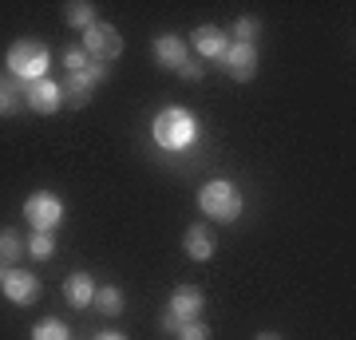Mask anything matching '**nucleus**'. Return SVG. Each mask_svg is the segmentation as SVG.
I'll return each instance as SVG.
<instances>
[{
	"mask_svg": "<svg viewBox=\"0 0 356 340\" xmlns=\"http://www.w3.org/2000/svg\"><path fill=\"white\" fill-rule=\"evenodd\" d=\"M151 135L163 151H175V154L191 151L194 143H198V115L186 111V107H178V103H170V107H163V111L154 115Z\"/></svg>",
	"mask_w": 356,
	"mask_h": 340,
	"instance_id": "obj_1",
	"label": "nucleus"
},
{
	"mask_svg": "<svg viewBox=\"0 0 356 340\" xmlns=\"http://www.w3.org/2000/svg\"><path fill=\"white\" fill-rule=\"evenodd\" d=\"M198 210H202L210 222L229 226V222H238V214H242V190L234 186L229 178H210V182L198 190Z\"/></svg>",
	"mask_w": 356,
	"mask_h": 340,
	"instance_id": "obj_2",
	"label": "nucleus"
},
{
	"mask_svg": "<svg viewBox=\"0 0 356 340\" xmlns=\"http://www.w3.org/2000/svg\"><path fill=\"white\" fill-rule=\"evenodd\" d=\"M48 63H51V56L40 40H16L8 48V76L16 83H24V88L48 76Z\"/></svg>",
	"mask_w": 356,
	"mask_h": 340,
	"instance_id": "obj_3",
	"label": "nucleus"
},
{
	"mask_svg": "<svg viewBox=\"0 0 356 340\" xmlns=\"http://www.w3.org/2000/svg\"><path fill=\"white\" fill-rule=\"evenodd\" d=\"M24 218L32 222L36 234H51L56 226H64V202H60V194H51V190H36L24 202Z\"/></svg>",
	"mask_w": 356,
	"mask_h": 340,
	"instance_id": "obj_4",
	"label": "nucleus"
},
{
	"mask_svg": "<svg viewBox=\"0 0 356 340\" xmlns=\"http://www.w3.org/2000/svg\"><path fill=\"white\" fill-rule=\"evenodd\" d=\"M103 79H107V63H95V60H91V67H83V72H72V76L60 83V88H64V103H72V107H83V103L91 99V91L99 88Z\"/></svg>",
	"mask_w": 356,
	"mask_h": 340,
	"instance_id": "obj_5",
	"label": "nucleus"
},
{
	"mask_svg": "<svg viewBox=\"0 0 356 340\" xmlns=\"http://www.w3.org/2000/svg\"><path fill=\"white\" fill-rule=\"evenodd\" d=\"M79 48L88 51L95 63H111L115 56L123 51V36H119L111 24H99V20H95V24L83 32V44H79Z\"/></svg>",
	"mask_w": 356,
	"mask_h": 340,
	"instance_id": "obj_6",
	"label": "nucleus"
},
{
	"mask_svg": "<svg viewBox=\"0 0 356 340\" xmlns=\"http://www.w3.org/2000/svg\"><path fill=\"white\" fill-rule=\"evenodd\" d=\"M60 103H64V88H60L56 79H48V76L24 88V107H32L36 115H56Z\"/></svg>",
	"mask_w": 356,
	"mask_h": 340,
	"instance_id": "obj_7",
	"label": "nucleus"
},
{
	"mask_svg": "<svg viewBox=\"0 0 356 340\" xmlns=\"http://www.w3.org/2000/svg\"><path fill=\"white\" fill-rule=\"evenodd\" d=\"M218 63H222L238 83H250V79L257 76V51H254V44H234V40H229L226 56H222Z\"/></svg>",
	"mask_w": 356,
	"mask_h": 340,
	"instance_id": "obj_8",
	"label": "nucleus"
},
{
	"mask_svg": "<svg viewBox=\"0 0 356 340\" xmlns=\"http://www.w3.org/2000/svg\"><path fill=\"white\" fill-rule=\"evenodd\" d=\"M202 309H206V297H202L198 285H178V289L170 293V305H166V313L178 316L182 325H186V321H198Z\"/></svg>",
	"mask_w": 356,
	"mask_h": 340,
	"instance_id": "obj_9",
	"label": "nucleus"
},
{
	"mask_svg": "<svg viewBox=\"0 0 356 340\" xmlns=\"http://www.w3.org/2000/svg\"><path fill=\"white\" fill-rule=\"evenodd\" d=\"M0 289H4V297L13 305H32L40 297V281L32 273H24V269H8L0 277Z\"/></svg>",
	"mask_w": 356,
	"mask_h": 340,
	"instance_id": "obj_10",
	"label": "nucleus"
},
{
	"mask_svg": "<svg viewBox=\"0 0 356 340\" xmlns=\"http://www.w3.org/2000/svg\"><path fill=\"white\" fill-rule=\"evenodd\" d=\"M154 60H159V67H170V72H178L182 63L191 60V51H186V40L182 36H159L151 44Z\"/></svg>",
	"mask_w": 356,
	"mask_h": 340,
	"instance_id": "obj_11",
	"label": "nucleus"
},
{
	"mask_svg": "<svg viewBox=\"0 0 356 340\" xmlns=\"http://www.w3.org/2000/svg\"><path fill=\"white\" fill-rule=\"evenodd\" d=\"M226 48H229V36L222 32V28L202 24L198 32H194V51H198L202 60H222V56H226Z\"/></svg>",
	"mask_w": 356,
	"mask_h": 340,
	"instance_id": "obj_12",
	"label": "nucleus"
},
{
	"mask_svg": "<svg viewBox=\"0 0 356 340\" xmlns=\"http://www.w3.org/2000/svg\"><path fill=\"white\" fill-rule=\"evenodd\" d=\"M214 234H210V226H202V222H194L191 229H186V238H182V250H186V257H194V261H210L214 257Z\"/></svg>",
	"mask_w": 356,
	"mask_h": 340,
	"instance_id": "obj_13",
	"label": "nucleus"
},
{
	"mask_svg": "<svg viewBox=\"0 0 356 340\" xmlns=\"http://www.w3.org/2000/svg\"><path fill=\"white\" fill-rule=\"evenodd\" d=\"M64 297L72 309H91V301H95V277L91 273H72L64 281Z\"/></svg>",
	"mask_w": 356,
	"mask_h": 340,
	"instance_id": "obj_14",
	"label": "nucleus"
},
{
	"mask_svg": "<svg viewBox=\"0 0 356 340\" xmlns=\"http://www.w3.org/2000/svg\"><path fill=\"white\" fill-rule=\"evenodd\" d=\"M24 107V83H16V79H0V115L8 119Z\"/></svg>",
	"mask_w": 356,
	"mask_h": 340,
	"instance_id": "obj_15",
	"label": "nucleus"
},
{
	"mask_svg": "<svg viewBox=\"0 0 356 340\" xmlns=\"http://www.w3.org/2000/svg\"><path fill=\"white\" fill-rule=\"evenodd\" d=\"M95 309H99L103 316H119L123 313V289L119 285H103V289H95Z\"/></svg>",
	"mask_w": 356,
	"mask_h": 340,
	"instance_id": "obj_16",
	"label": "nucleus"
},
{
	"mask_svg": "<svg viewBox=\"0 0 356 340\" xmlns=\"http://www.w3.org/2000/svg\"><path fill=\"white\" fill-rule=\"evenodd\" d=\"M24 257V238L16 229H0V265H16Z\"/></svg>",
	"mask_w": 356,
	"mask_h": 340,
	"instance_id": "obj_17",
	"label": "nucleus"
},
{
	"mask_svg": "<svg viewBox=\"0 0 356 340\" xmlns=\"http://www.w3.org/2000/svg\"><path fill=\"white\" fill-rule=\"evenodd\" d=\"M64 20H67L72 28H79V32H88V28L95 24V8H91V4H79V0H76V4H67V8H64Z\"/></svg>",
	"mask_w": 356,
	"mask_h": 340,
	"instance_id": "obj_18",
	"label": "nucleus"
},
{
	"mask_svg": "<svg viewBox=\"0 0 356 340\" xmlns=\"http://www.w3.org/2000/svg\"><path fill=\"white\" fill-rule=\"evenodd\" d=\"M24 253H32L36 261H48L51 253H56V238H51V234H36V229H32V238L24 241Z\"/></svg>",
	"mask_w": 356,
	"mask_h": 340,
	"instance_id": "obj_19",
	"label": "nucleus"
},
{
	"mask_svg": "<svg viewBox=\"0 0 356 340\" xmlns=\"http://www.w3.org/2000/svg\"><path fill=\"white\" fill-rule=\"evenodd\" d=\"M32 340H72V332H67L64 321L48 316V321H40V325L32 328Z\"/></svg>",
	"mask_w": 356,
	"mask_h": 340,
	"instance_id": "obj_20",
	"label": "nucleus"
},
{
	"mask_svg": "<svg viewBox=\"0 0 356 340\" xmlns=\"http://www.w3.org/2000/svg\"><path fill=\"white\" fill-rule=\"evenodd\" d=\"M257 32H261V20H257V16H242V20L234 24V44H254Z\"/></svg>",
	"mask_w": 356,
	"mask_h": 340,
	"instance_id": "obj_21",
	"label": "nucleus"
},
{
	"mask_svg": "<svg viewBox=\"0 0 356 340\" xmlns=\"http://www.w3.org/2000/svg\"><path fill=\"white\" fill-rule=\"evenodd\" d=\"M214 332H210V325H202V321H186V325L175 332V340H210Z\"/></svg>",
	"mask_w": 356,
	"mask_h": 340,
	"instance_id": "obj_22",
	"label": "nucleus"
},
{
	"mask_svg": "<svg viewBox=\"0 0 356 340\" xmlns=\"http://www.w3.org/2000/svg\"><path fill=\"white\" fill-rule=\"evenodd\" d=\"M64 67H67V76H72V72H83V67H91V56L83 48H67L64 51Z\"/></svg>",
	"mask_w": 356,
	"mask_h": 340,
	"instance_id": "obj_23",
	"label": "nucleus"
},
{
	"mask_svg": "<svg viewBox=\"0 0 356 340\" xmlns=\"http://www.w3.org/2000/svg\"><path fill=\"white\" fill-rule=\"evenodd\" d=\"M178 76H182V79H191V83H198V79L206 76V67H202L198 60H186L182 67H178Z\"/></svg>",
	"mask_w": 356,
	"mask_h": 340,
	"instance_id": "obj_24",
	"label": "nucleus"
},
{
	"mask_svg": "<svg viewBox=\"0 0 356 340\" xmlns=\"http://www.w3.org/2000/svg\"><path fill=\"white\" fill-rule=\"evenodd\" d=\"M178 328H182V321H178V316H170V313H163V316H159V332H166V337H175Z\"/></svg>",
	"mask_w": 356,
	"mask_h": 340,
	"instance_id": "obj_25",
	"label": "nucleus"
},
{
	"mask_svg": "<svg viewBox=\"0 0 356 340\" xmlns=\"http://www.w3.org/2000/svg\"><path fill=\"white\" fill-rule=\"evenodd\" d=\"M95 340H127V337H123V332H115V328H107V332H99Z\"/></svg>",
	"mask_w": 356,
	"mask_h": 340,
	"instance_id": "obj_26",
	"label": "nucleus"
},
{
	"mask_svg": "<svg viewBox=\"0 0 356 340\" xmlns=\"http://www.w3.org/2000/svg\"><path fill=\"white\" fill-rule=\"evenodd\" d=\"M257 340H281V337H277V332H261Z\"/></svg>",
	"mask_w": 356,
	"mask_h": 340,
	"instance_id": "obj_27",
	"label": "nucleus"
},
{
	"mask_svg": "<svg viewBox=\"0 0 356 340\" xmlns=\"http://www.w3.org/2000/svg\"><path fill=\"white\" fill-rule=\"evenodd\" d=\"M0 277H4V273H0Z\"/></svg>",
	"mask_w": 356,
	"mask_h": 340,
	"instance_id": "obj_28",
	"label": "nucleus"
}]
</instances>
